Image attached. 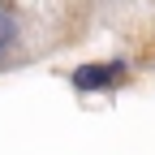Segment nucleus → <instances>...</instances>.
Returning a JSON list of instances; mask_svg holds the SVG:
<instances>
[{
    "label": "nucleus",
    "mask_w": 155,
    "mask_h": 155,
    "mask_svg": "<svg viewBox=\"0 0 155 155\" xmlns=\"http://www.w3.org/2000/svg\"><path fill=\"white\" fill-rule=\"evenodd\" d=\"M9 39H13V22H9V13L0 9V52L9 48Z\"/></svg>",
    "instance_id": "nucleus-2"
},
{
    "label": "nucleus",
    "mask_w": 155,
    "mask_h": 155,
    "mask_svg": "<svg viewBox=\"0 0 155 155\" xmlns=\"http://www.w3.org/2000/svg\"><path fill=\"white\" fill-rule=\"evenodd\" d=\"M121 78H125V65H82L73 73V82L82 91H112Z\"/></svg>",
    "instance_id": "nucleus-1"
}]
</instances>
